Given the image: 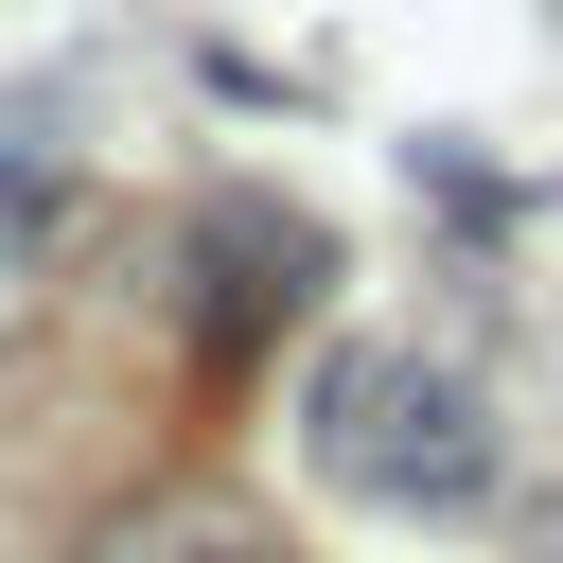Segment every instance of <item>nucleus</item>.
Masks as SVG:
<instances>
[{"label": "nucleus", "mask_w": 563, "mask_h": 563, "mask_svg": "<svg viewBox=\"0 0 563 563\" xmlns=\"http://www.w3.org/2000/svg\"><path fill=\"white\" fill-rule=\"evenodd\" d=\"M299 440H317V475H334L352 510H405V528H457V510L510 475L493 405H475L440 352H387V334L317 352V387H299Z\"/></svg>", "instance_id": "nucleus-1"}, {"label": "nucleus", "mask_w": 563, "mask_h": 563, "mask_svg": "<svg viewBox=\"0 0 563 563\" xmlns=\"http://www.w3.org/2000/svg\"><path fill=\"white\" fill-rule=\"evenodd\" d=\"M53 229H70V176H53L35 141H0V282H18V264H35Z\"/></svg>", "instance_id": "nucleus-2"}, {"label": "nucleus", "mask_w": 563, "mask_h": 563, "mask_svg": "<svg viewBox=\"0 0 563 563\" xmlns=\"http://www.w3.org/2000/svg\"><path fill=\"white\" fill-rule=\"evenodd\" d=\"M88 563H264L246 528H211V510H141V528H106Z\"/></svg>", "instance_id": "nucleus-3"}]
</instances>
